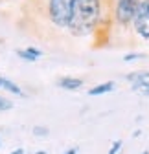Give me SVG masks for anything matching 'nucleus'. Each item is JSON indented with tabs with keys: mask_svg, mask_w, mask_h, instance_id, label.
I'll use <instances>...</instances> for the list:
<instances>
[{
	"mask_svg": "<svg viewBox=\"0 0 149 154\" xmlns=\"http://www.w3.org/2000/svg\"><path fill=\"white\" fill-rule=\"evenodd\" d=\"M103 20V0H76L68 31L76 37L94 33Z\"/></svg>",
	"mask_w": 149,
	"mask_h": 154,
	"instance_id": "obj_1",
	"label": "nucleus"
},
{
	"mask_svg": "<svg viewBox=\"0 0 149 154\" xmlns=\"http://www.w3.org/2000/svg\"><path fill=\"white\" fill-rule=\"evenodd\" d=\"M74 2L76 0H46V15L50 22L61 29L68 28L74 11Z\"/></svg>",
	"mask_w": 149,
	"mask_h": 154,
	"instance_id": "obj_2",
	"label": "nucleus"
},
{
	"mask_svg": "<svg viewBox=\"0 0 149 154\" xmlns=\"http://www.w3.org/2000/svg\"><path fill=\"white\" fill-rule=\"evenodd\" d=\"M140 0H114V9H113V18L114 22L122 28L131 26L135 13L138 9Z\"/></svg>",
	"mask_w": 149,
	"mask_h": 154,
	"instance_id": "obj_3",
	"label": "nucleus"
},
{
	"mask_svg": "<svg viewBox=\"0 0 149 154\" xmlns=\"http://www.w3.org/2000/svg\"><path fill=\"white\" fill-rule=\"evenodd\" d=\"M131 26L138 37H142L144 41H149V0H140Z\"/></svg>",
	"mask_w": 149,
	"mask_h": 154,
	"instance_id": "obj_4",
	"label": "nucleus"
},
{
	"mask_svg": "<svg viewBox=\"0 0 149 154\" xmlns=\"http://www.w3.org/2000/svg\"><path fill=\"white\" fill-rule=\"evenodd\" d=\"M57 86L63 88V90H70V92H76L83 86V79H79V77H61V79L57 81Z\"/></svg>",
	"mask_w": 149,
	"mask_h": 154,
	"instance_id": "obj_5",
	"label": "nucleus"
},
{
	"mask_svg": "<svg viewBox=\"0 0 149 154\" xmlns=\"http://www.w3.org/2000/svg\"><path fill=\"white\" fill-rule=\"evenodd\" d=\"M15 53L21 57L22 61H26V63H35V61L43 55V51H41L39 48H33V46H28V48H24V50H17Z\"/></svg>",
	"mask_w": 149,
	"mask_h": 154,
	"instance_id": "obj_6",
	"label": "nucleus"
},
{
	"mask_svg": "<svg viewBox=\"0 0 149 154\" xmlns=\"http://www.w3.org/2000/svg\"><path fill=\"white\" fill-rule=\"evenodd\" d=\"M116 88V85L113 81H107V83H101V85H96V86H92L88 90V95L90 97H96V95H103V94H110Z\"/></svg>",
	"mask_w": 149,
	"mask_h": 154,
	"instance_id": "obj_7",
	"label": "nucleus"
},
{
	"mask_svg": "<svg viewBox=\"0 0 149 154\" xmlns=\"http://www.w3.org/2000/svg\"><path fill=\"white\" fill-rule=\"evenodd\" d=\"M125 79L131 85H136V83H142V81H149V70H145V72H133V73H129Z\"/></svg>",
	"mask_w": 149,
	"mask_h": 154,
	"instance_id": "obj_8",
	"label": "nucleus"
},
{
	"mask_svg": "<svg viewBox=\"0 0 149 154\" xmlns=\"http://www.w3.org/2000/svg\"><path fill=\"white\" fill-rule=\"evenodd\" d=\"M133 90H135V92H140V94H144L145 97H149V81H142V83H136V85H133Z\"/></svg>",
	"mask_w": 149,
	"mask_h": 154,
	"instance_id": "obj_9",
	"label": "nucleus"
},
{
	"mask_svg": "<svg viewBox=\"0 0 149 154\" xmlns=\"http://www.w3.org/2000/svg\"><path fill=\"white\" fill-rule=\"evenodd\" d=\"M31 132H33V136H39V138H46L48 134H50L48 127H39V125H35V127L31 128Z\"/></svg>",
	"mask_w": 149,
	"mask_h": 154,
	"instance_id": "obj_10",
	"label": "nucleus"
},
{
	"mask_svg": "<svg viewBox=\"0 0 149 154\" xmlns=\"http://www.w3.org/2000/svg\"><path fill=\"white\" fill-rule=\"evenodd\" d=\"M13 108V103L9 99H6L4 95H0V112H6V110H11Z\"/></svg>",
	"mask_w": 149,
	"mask_h": 154,
	"instance_id": "obj_11",
	"label": "nucleus"
},
{
	"mask_svg": "<svg viewBox=\"0 0 149 154\" xmlns=\"http://www.w3.org/2000/svg\"><path fill=\"white\" fill-rule=\"evenodd\" d=\"M142 57H144V53H138V51H135V53H125V57H123V61H125V63H131V61L142 59Z\"/></svg>",
	"mask_w": 149,
	"mask_h": 154,
	"instance_id": "obj_12",
	"label": "nucleus"
},
{
	"mask_svg": "<svg viewBox=\"0 0 149 154\" xmlns=\"http://www.w3.org/2000/svg\"><path fill=\"white\" fill-rule=\"evenodd\" d=\"M122 145H123V141H122V140H116V141L113 143V147L109 149V152H107V154H118V152H120V149H122Z\"/></svg>",
	"mask_w": 149,
	"mask_h": 154,
	"instance_id": "obj_13",
	"label": "nucleus"
},
{
	"mask_svg": "<svg viewBox=\"0 0 149 154\" xmlns=\"http://www.w3.org/2000/svg\"><path fill=\"white\" fill-rule=\"evenodd\" d=\"M78 150H79L78 147H72V149H68V150H65L63 154H78Z\"/></svg>",
	"mask_w": 149,
	"mask_h": 154,
	"instance_id": "obj_14",
	"label": "nucleus"
},
{
	"mask_svg": "<svg viewBox=\"0 0 149 154\" xmlns=\"http://www.w3.org/2000/svg\"><path fill=\"white\" fill-rule=\"evenodd\" d=\"M4 83H6V77L0 75V90H4Z\"/></svg>",
	"mask_w": 149,
	"mask_h": 154,
	"instance_id": "obj_15",
	"label": "nucleus"
},
{
	"mask_svg": "<svg viewBox=\"0 0 149 154\" xmlns=\"http://www.w3.org/2000/svg\"><path fill=\"white\" fill-rule=\"evenodd\" d=\"M9 154H24V149H17V150H11Z\"/></svg>",
	"mask_w": 149,
	"mask_h": 154,
	"instance_id": "obj_16",
	"label": "nucleus"
},
{
	"mask_svg": "<svg viewBox=\"0 0 149 154\" xmlns=\"http://www.w3.org/2000/svg\"><path fill=\"white\" fill-rule=\"evenodd\" d=\"M35 154H46V150H37Z\"/></svg>",
	"mask_w": 149,
	"mask_h": 154,
	"instance_id": "obj_17",
	"label": "nucleus"
},
{
	"mask_svg": "<svg viewBox=\"0 0 149 154\" xmlns=\"http://www.w3.org/2000/svg\"><path fill=\"white\" fill-rule=\"evenodd\" d=\"M142 154H149V150H144V152H142Z\"/></svg>",
	"mask_w": 149,
	"mask_h": 154,
	"instance_id": "obj_18",
	"label": "nucleus"
},
{
	"mask_svg": "<svg viewBox=\"0 0 149 154\" xmlns=\"http://www.w3.org/2000/svg\"><path fill=\"white\" fill-rule=\"evenodd\" d=\"M0 145H2V141H0Z\"/></svg>",
	"mask_w": 149,
	"mask_h": 154,
	"instance_id": "obj_19",
	"label": "nucleus"
}]
</instances>
